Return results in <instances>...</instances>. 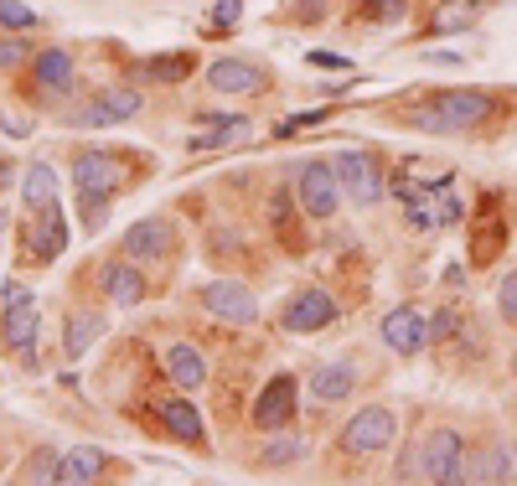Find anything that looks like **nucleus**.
Segmentation results:
<instances>
[{"label":"nucleus","instance_id":"obj_31","mask_svg":"<svg viewBox=\"0 0 517 486\" xmlns=\"http://www.w3.org/2000/svg\"><path fill=\"white\" fill-rule=\"evenodd\" d=\"M104 207H109V197H78V218H83V228H104Z\"/></svg>","mask_w":517,"mask_h":486},{"label":"nucleus","instance_id":"obj_13","mask_svg":"<svg viewBox=\"0 0 517 486\" xmlns=\"http://www.w3.org/2000/svg\"><path fill=\"white\" fill-rule=\"evenodd\" d=\"M383 342L399 352V357H414V352L430 347V326H424V316H419L414 306H393V311L383 316Z\"/></svg>","mask_w":517,"mask_h":486},{"label":"nucleus","instance_id":"obj_18","mask_svg":"<svg viewBox=\"0 0 517 486\" xmlns=\"http://www.w3.org/2000/svg\"><path fill=\"white\" fill-rule=\"evenodd\" d=\"M104 466H109V455H104V450H94V445H83V450L63 455V466H57V481H63V486L99 481V476H104Z\"/></svg>","mask_w":517,"mask_h":486},{"label":"nucleus","instance_id":"obj_28","mask_svg":"<svg viewBox=\"0 0 517 486\" xmlns=\"http://www.w3.org/2000/svg\"><path fill=\"white\" fill-rule=\"evenodd\" d=\"M32 21H37L32 6H21V0H0V26H11V32H26Z\"/></svg>","mask_w":517,"mask_h":486},{"label":"nucleus","instance_id":"obj_4","mask_svg":"<svg viewBox=\"0 0 517 486\" xmlns=\"http://www.w3.org/2000/svg\"><path fill=\"white\" fill-rule=\"evenodd\" d=\"M197 306L207 316H218V321H233V326H254L259 321V300L249 285H238V280H212L197 290Z\"/></svg>","mask_w":517,"mask_h":486},{"label":"nucleus","instance_id":"obj_30","mask_svg":"<svg viewBox=\"0 0 517 486\" xmlns=\"http://www.w3.org/2000/svg\"><path fill=\"white\" fill-rule=\"evenodd\" d=\"M497 306H502V321L517 326V269H507L502 285H497Z\"/></svg>","mask_w":517,"mask_h":486},{"label":"nucleus","instance_id":"obj_7","mask_svg":"<svg viewBox=\"0 0 517 486\" xmlns=\"http://www.w3.org/2000/svg\"><path fill=\"white\" fill-rule=\"evenodd\" d=\"M6 300H11V306L0 311V342L26 352L37 342V326H42V300L32 290H21V285H6Z\"/></svg>","mask_w":517,"mask_h":486},{"label":"nucleus","instance_id":"obj_33","mask_svg":"<svg viewBox=\"0 0 517 486\" xmlns=\"http://www.w3.org/2000/svg\"><path fill=\"white\" fill-rule=\"evenodd\" d=\"M368 11H373V21H399L409 11V0H368Z\"/></svg>","mask_w":517,"mask_h":486},{"label":"nucleus","instance_id":"obj_14","mask_svg":"<svg viewBox=\"0 0 517 486\" xmlns=\"http://www.w3.org/2000/svg\"><path fill=\"white\" fill-rule=\"evenodd\" d=\"M166 249H171V223L166 218H140L125 233V254L135 264H156V259H166Z\"/></svg>","mask_w":517,"mask_h":486},{"label":"nucleus","instance_id":"obj_21","mask_svg":"<svg viewBox=\"0 0 517 486\" xmlns=\"http://www.w3.org/2000/svg\"><path fill=\"white\" fill-rule=\"evenodd\" d=\"M21 197H26V207H32V212H42L47 202H57V171L47 161H32V166L21 171Z\"/></svg>","mask_w":517,"mask_h":486},{"label":"nucleus","instance_id":"obj_19","mask_svg":"<svg viewBox=\"0 0 517 486\" xmlns=\"http://www.w3.org/2000/svg\"><path fill=\"white\" fill-rule=\"evenodd\" d=\"M32 68H37V83L52 88V94H68V88H73V57L63 47H42Z\"/></svg>","mask_w":517,"mask_h":486},{"label":"nucleus","instance_id":"obj_5","mask_svg":"<svg viewBox=\"0 0 517 486\" xmlns=\"http://www.w3.org/2000/svg\"><path fill=\"white\" fill-rule=\"evenodd\" d=\"M393 440H399V424H393L388 409H357L347 419V430H342V450L347 455H383Z\"/></svg>","mask_w":517,"mask_h":486},{"label":"nucleus","instance_id":"obj_9","mask_svg":"<svg viewBox=\"0 0 517 486\" xmlns=\"http://www.w3.org/2000/svg\"><path fill=\"white\" fill-rule=\"evenodd\" d=\"M295 404H300V383L290 378V373H280V378H269L264 383V393H259V404H254V430H285V424L295 419Z\"/></svg>","mask_w":517,"mask_h":486},{"label":"nucleus","instance_id":"obj_6","mask_svg":"<svg viewBox=\"0 0 517 486\" xmlns=\"http://www.w3.org/2000/svg\"><path fill=\"white\" fill-rule=\"evenodd\" d=\"M419 476L424 481H440V486H455L466 481V445L455 430H435L419 450Z\"/></svg>","mask_w":517,"mask_h":486},{"label":"nucleus","instance_id":"obj_20","mask_svg":"<svg viewBox=\"0 0 517 486\" xmlns=\"http://www.w3.org/2000/svg\"><path fill=\"white\" fill-rule=\"evenodd\" d=\"M352 388H357V373L347 368V362H331V368H316V373H311V393H316L321 404H342Z\"/></svg>","mask_w":517,"mask_h":486},{"label":"nucleus","instance_id":"obj_25","mask_svg":"<svg viewBox=\"0 0 517 486\" xmlns=\"http://www.w3.org/2000/svg\"><path fill=\"white\" fill-rule=\"evenodd\" d=\"M249 135V119H207V130L192 140V150H218V145H233V140H243Z\"/></svg>","mask_w":517,"mask_h":486},{"label":"nucleus","instance_id":"obj_27","mask_svg":"<svg viewBox=\"0 0 517 486\" xmlns=\"http://www.w3.org/2000/svg\"><path fill=\"white\" fill-rule=\"evenodd\" d=\"M300 455H306V440L290 435V440H275L264 450V466H285V461H300Z\"/></svg>","mask_w":517,"mask_h":486},{"label":"nucleus","instance_id":"obj_17","mask_svg":"<svg viewBox=\"0 0 517 486\" xmlns=\"http://www.w3.org/2000/svg\"><path fill=\"white\" fill-rule=\"evenodd\" d=\"M166 373H171L176 388H202L207 383V362H202V352L192 342H176V347H166Z\"/></svg>","mask_w":517,"mask_h":486},{"label":"nucleus","instance_id":"obj_10","mask_svg":"<svg viewBox=\"0 0 517 486\" xmlns=\"http://www.w3.org/2000/svg\"><path fill=\"white\" fill-rule=\"evenodd\" d=\"M285 331H295V337H306V331H321L337 321V300H331L326 290H300L285 300V311H280Z\"/></svg>","mask_w":517,"mask_h":486},{"label":"nucleus","instance_id":"obj_3","mask_svg":"<svg viewBox=\"0 0 517 486\" xmlns=\"http://www.w3.org/2000/svg\"><path fill=\"white\" fill-rule=\"evenodd\" d=\"M295 176H300V207H306L316 223H331V218H337V207H342V197H347L337 166H331V161H306Z\"/></svg>","mask_w":517,"mask_h":486},{"label":"nucleus","instance_id":"obj_12","mask_svg":"<svg viewBox=\"0 0 517 486\" xmlns=\"http://www.w3.org/2000/svg\"><path fill=\"white\" fill-rule=\"evenodd\" d=\"M140 114V94L135 88H104L94 104H83L73 125H88V130H104V125H125V119Z\"/></svg>","mask_w":517,"mask_h":486},{"label":"nucleus","instance_id":"obj_26","mask_svg":"<svg viewBox=\"0 0 517 486\" xmlns=\"http://www.w3.org/2000/svg\"><path fill=\"white\" fill-rule=\"evenodd\" d=\"M466 26H476V6H471V0H461V6H440L435 32H466Z\"/></svg>","mask_w":517,"mask_h":486},{"label":"nucleus","instance_id":"obj_23","mask_svg":"<svg viewBox=\"0 0 517 486\" xmlns=\"http://www.w3.org/2000/svg\"><path fill=\"white\" fill-rule=\"evenodd\" d=\"M161 424L176 435V440H202V414L187 404V399H171L161 404Z\"/></svg>","mask_w":517,"mask_h":486},{"label":"nucleus","instance_id":"obj_29","mask_svg":"<svg viewBox=\"0 0 517 486\" xmlns=\"http://www.w3.org/2000/svg\"><path fill=\"white\" fill-rule=\"evenodd\" d=\"M187 73H192V57H187V52H171L166 63H150V78H166V83L187 78Z\"/></svg>","mask_w":517,"mask_h":486},{"label":"nucleus","instance_id":"obj_11","mask_svg":"<svg viewBox=\"0 0 517 486\" xmlns=\"http://www.w3.org/2000/svg\"><path fill=\"white\" fill-rule=\"evenodd\" d=\"M264 83H269V73L259 63H249V57H218V63L207 68L212 94H259Z\"/></svg>","mask_w":517,"mask_h":486},{"label":"nucleus","instance_id":"obj_8","mask_svg":"<svg viewBox=\"0 0 517 486\" xmlns=\"http://www.w3.org/2000/svg\"><path fill=\"white\" fill-rule=\"evenodd\" d=\"M125 187V161L109 156V150H83L73 161V192L78 197H114Z\"/></svg>","mask_w":517,"mask_h":486},{"label":"nucleus","instance_id":"obj_16","mask_svg":"<svg viewBox=\"0 0 517 486\" xmlns=\"http://www.w3.org/2000/svg\"><path fill=\"white\" fill-rule=\"evenodd\" d=\"M63 249H68V218H63V207H57V202H47L42 223L32 228V254L37 259H57Z\"/></svg>","mask_w":517,"mask_h":486},{"label":"nucleus","instance_id":"obj_2","mask_svg":"<svg viewBox=\"0 0 517 486\" xmlns=\"http://www.w3.org/2000/svg\"><path fill=\"white\" fill-rule=\"evenodd\" d=\"M331 166H337V176H342V192H347V202L352 207H378L383 202V166L368 156V150H337V156H331Z\"/></svg>","mask_w":517,"mask_h":486},{"label":"nucleus","instance_id":"obj_22","mask_svg":"<svg viewBox=\"0 0 517 486\" xmlns=\"http://www.w3.org/2000/svg\"><path fill=\"white\" fill-rule=\"evenodd\" d=\"M104 337V316H94V311H88V316H68V331H63V357L68 362H78L88 347H94Z\"/></svg>","mask_w":517,"mask_h":486},{"label":"nucleus","instance_id":"obj_24","mask_svg":"<svg viewBox=\"0 0 517 486\" xmlns=\"http://www.w3.org/2000/svg\"><path fill=\"white\" fill-rule=\"evenodd\" d=\"M466 481H512L507 450H476L471 461H466Z\"/></svg>","mask_w":517,"mask_h":486},{"label":"nucleus","instance_id":"obj_32","mask_svg":"<svg viewBox=\"0 0 517 486\" xmlns=\"http://www.w3.org/2000/svg\"><path fill=\"white\" fill-rule=\"evenodd\" d=\"M57 466H63V461H57L52 450H42V455H32V466H26V476H32V481H57Z\"/></svg>","mask_w":517,"mask_h":486},{"label":"nucleus","instance_id":"obj_34","mask_svg":"<svg viewBox=\"0 0 517 486\" xmlns=\"http://www.w3.org/2000/svg\"><path fill=\"white\" fill-rule=\"evenodd\" d=\"M238 11H243V0H218V6H212V21L228 32V26H238Z\"/></svg>","mask_w":517,"mask_h":486},{"label":"nucleus","instance_id":"obj_38","mask_svg":"<svg viewBox=\"0 0 517 486\" xmlns=\"http://www.w3.org/2000/svg\"><path fill=\"white\" fill-rule=\"evenodd\" d=\"M512 373H517V357H512Z\"/></svg>","mask_w":517,"mask_h":486},{"label":"nucleus","instance_id":"obj_37","mask_svg":"<svg viewBox=\"0 0 517 486\" xmlns=\"http://www.w3.org/2000/svg\"><path fill=\"white\" fill-rule=\"evenodd\" d=\"M6 223H11V218H6V212H0V243H6Z\"/></svg>","mask_w":517,"mask_h":486},{"label":"nucleus","instance_id":"obj_35","mask_svg":"<svg viewBox=\"0 0 517 486\" xmlns=\"http://www.w3.org/2000/svg\"><path fill=\"white\" fill-rule=\"evenodd\" d=\"M21 57H26V47H21V42H0V68H16Z\"/></svg>","mask_w":517,"mask_h":486},{"label":"nucleus","instance_id":"obj_1","mask_svg":"<svg viewBox=\"0 0 517 486\" xmlns=\"http://www.w3.org/2000/svg\"><path fill=\"white\" fill-rule=\"evenodd\" d=\"M492 109H497V99L486 94V88H440V94H430L424 104L409 109V125L430 130V135H466Z\"/></svg>","mask_w":517,"mask_h":486},{"label":"nucleus","instance_id":"obj_36","mask_svg":"<svg viewBox=\"0 0 517 486\" xmlns=\"http://www.w3.org/2000/svg\"><path fill=\"white\" fill-rule=\"evenodd\" d=\"M311 63H316V68H347V57H337V52H311Z\"/></svg>","mask_w":517,"mask_h":486},{"label":"nucleus","instance_id":"obj_15","mask_svg":"<svg viewBox=\"0 0 517 486\" xmlns=\"http://www.w3.org/2000/svg\"><path fill=\"white\" fill-rule=\"evenodd\" d=\"M104 295H109V306H119V311L140 306V300H145L140 269L135 264H104Z\"/></svg>","mask_w":517,"mask_h":486}]
</instances>
